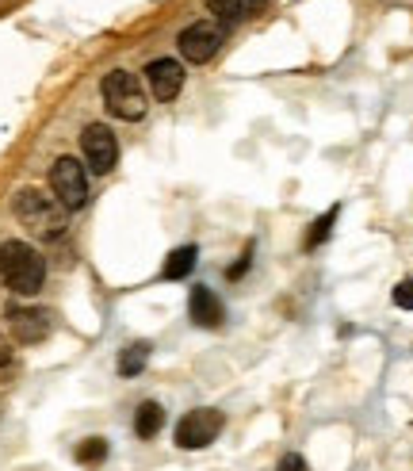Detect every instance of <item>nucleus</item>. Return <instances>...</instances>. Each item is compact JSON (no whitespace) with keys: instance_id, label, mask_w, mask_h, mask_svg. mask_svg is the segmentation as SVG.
Segmentation results:
<instances>
[{"instance_id":"9d476101","label":"nucleus","mask_w":413,"mask_h":471,"mask_svg":"<svg viewBox=\"0 0 413 471\" xmlns=\"http://www.w3.org/2000/svg\"><path fill=\"white\" fill-rule=\"evenodd\" d=\"M188 314H191V322H196V326L218 329V326H223V318H226V307H223V299H218L211 288H191Z\"/></svg>"},{"instance_id":"4468645a","label":"nucleus","mask_w":413,"mask_h":471,"mask_svg":"<svg viewBox=\"0 0 413 471\" xmlns=\"http://www.w3.org/2000/svg\"><path fill=\"white\" fill-rule=\"evenodd\" d=\"M206 8L215 12V20H218V23H234V20H241L245 0H206Z\"/></svg>"},{"instance_id":"f3484780","label":"nucleus","mask_w":413,"mask_h":471,"mask_svg":"<svg viewBox=\"0 0 413 471\" xmlns=\"http://www.w3.org/2000/svg\"><path fill=\"white\" fill-rule=\"evenodd\" d=\"M394 307L413 311V276H409V280H402V284L394 288Z\"/></svg>"},{"instance_id":"f8f14e48","label":"nucleus","mask_w":413,"mask_h":471,"mask_svg":"<svg viewBox=\"0 0 413 471\" xmlns=\"http://www.w3.org/2000/svg\"><path fill=\"white\" fill-rule=\"evenodd\" d=\"M196 246H180L169 253V261H165V280H184L191 269H196Z\"/></svg>"},{"instance_id":"2eb2a0df","label":"nucleus","mask_w":413,"mask_h":471,"mask_svg":"<svg viewBox=\"0 0 413 471\" xmlns=\"http://www.w3.org/2000/svg\"><path fill=\"white\" fill-rule=\"evenodd\" d=\"M337 215H341L337 207H333L329 215H321V219L314 223V231H310V234H306V249H314V246H321V238H329V231H333V223H337Z\"/></svg>"},{"instance_id":"1a4fd4ad","label":"nucleus","mask_w":413,"mask_h":471,"mask_svg":"<svg viewBox=\"0 0 413 471\" xmlns=\"http://www.w3.org/2000/svg\"><path fill=\"white\" fill-rule=\"evenodd\" d=\"M12 334H16L20 345H35L50 334V314L46 311H35V307H12Z\"/></svg>"},{"instance_id":"a211bd4d","label":"nucleus","mask_w":413,"mask_h":471,"mask_svg":"<svg viewBox=\"0 0 413 471\" xmlns=\"http://www.w3.org/2000/svg\"><path fill=\"white\" fill-rule=\"evenodd\" d=\"M276 471H306V460H303L299 452H287V456L279 460V467H276Z\"/></svg>"},{"instance_id":"f03ea898","label":"nucleus","mask_w":413,"mask_h":471,"mask_svg":"<svg viewBox=\"0 0 413 471\" xmlns=\"http://www.w3.org/2000/svg\"><path fill=\"white\" fill-rule=\"evenodd\" d=\"M16 215L20 223L38 238V241H54L66 234V207L54 199V196H43L38 188H23L16 196Z\"/></svg>"},{"instance_id":"6e6552de","label":"nucleus","mask_w":413,"mask_h":471,"mask_svg":"<svg viewBox=\"0 0 413 471\" xmlns=\"http://www.w3.org/2000/svg\"><path fill=\"white\" fill-rule=\"evenodd\" d=\"M146 81H150V93L161 100V104H169V100L180 96V88H184V66L173 58H153L146 66Z\"/></svg>"},{"instance_id":"ddd939ff","label":"nucleus","mask_w":413,"mask_h":471,"mask_svg":"<svg viewBox=\"0 0 413 471\" xmlns=\"http://www.w3.org/2000/svg\"><path fill=\"white\" fill-rule=\"evenodd\" d=\"M150 361V341H134L119 353V376H138Z\"/></svg>"},{"instance_id":"f257e3e1","label":"nucleus","mask_w":413,"mask_h":471,"mask_svg":"<svg viewBox=\"0 0 413 471\" xmlns=\"http://www.w3.org/2000/svg\"><path fill=\"white\" fill-rule=\"evenodd\" d=\"M0 280H4L12 291H20V296H35L46 280V261L38 257L35 246L12 238L0 246Z\"/></svg>"},{"instance_id":"423d86ee","label":"nucleus","mask_w":413,"mask_h":471,"mask_svg":"<svg viewBox=\"0 0 413 471\" xmlns=\"http://www.w3.org/2000/svg\"><path fill=\"white\" fill-rule=\"evenodd\" d=\"M223 433V414L211 410V406H199V410H188L176 426V444L180 449H206L211 441H218Z\"/></svg>"},{"instance_id":"7ed1b4c3","label":"nucleus","mask_w":413,"mask_h":471,"mask_svg":"<svg viewBox=\"0 0 413 471\" xmlns=\"http://www.w3.org/2000/svg\"><path fill=\"white\" fill-rule=\"evenodd\" d=\"M103 104H108V111L115 119H126V123H134L146 116V93H142V81L134 77V73H126V69H115L103 77Z\"/></svg>"},{"instance_id":"39448f33","label":"nucleus","mask_w":413,"mask_h":471,"mask_svg":"<svg viewBox=\"0 0 413 471\" xmlns=\"http://www.w3.org/2000/svg\"><path fill=\"white\" fill-rule=\"evenodd\" d=\"M50 188H54V199L66 211H77L88 203V176L85 165L77 158H58L54 169H50Z\"/></svg>"},{"instance_id":"20e7f679","label":"nucleus","mask_w":413,"mask_h":471,"mask_svg":"<svg viewBox=\"0 0 413 471\" xmlns=\"http://www.w3.org/2000/svg\"><path fill=\"white\" fill-rule=\"evenodd\" d=\"M226 43V23H218V20H196V23H188L184 31H180V54H184L191 66H203V61H211L218 50H223Z\"/></svg>"},{"instance_id":"9b49d317","label":"nucleus","mask_w":413,"mask_h":471,"mask_svg":"<svg viewBox=\"0 0 413 471\" xmlns=\"http://www.w3.org/2000/svg\"><path fill=\"white\" fill-rule=\"evenodd\" d=\"M161 426H165V410H161V406H158V402H142L138 414H134V433H138V437H142V441L158 437Z\"/></svg>"},{"instance_id":"6ab92c4d","label":"nucleus","mask_w":413,"mask_h":471,"mask_svg":"<svg viewBox=\"0 0 413 471\" xmlns=\"http://www.w3.org/2000/svg\"><path fill=\"white\" fill-rule=\"evenodd\" d=\"M8 361H12V349H8V341H4V337H0V368H4Z\"/></svg>"},{"instance_id":"0eeeda50","label":"nucleus","mask_w":413,"mask_h":471,"mask_svg":"<svg viewBox=\"0 0 413 471\" xmlns=\"http://www.w3.org/2000/svg\"><path fill=\"white\" fill-rule=\"evenodd\" d=\"M81 150H85V161H88V169L93 173H111L115 169V161H119V142H115V134H111V126H103V123H88L85 126V134H81Z\"/></svg>"},{"instance_id":"dca6fc26","label":"nucleus","mask_w":413,"mask_h":471,"mask_svg":"<svg viewBox=\"0 0 413 471\" xmlns=\"http://www.w3.org/2000/svg\"><path fill=\"white\" fill-rule=\"evenodd\" d=\"M103 456H108V444H103L100 437H88L81 449H77V460H81V464H100Z\"/></svg>"}]
</instances>
